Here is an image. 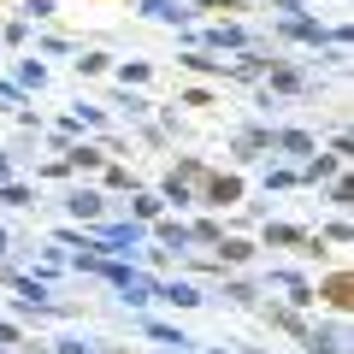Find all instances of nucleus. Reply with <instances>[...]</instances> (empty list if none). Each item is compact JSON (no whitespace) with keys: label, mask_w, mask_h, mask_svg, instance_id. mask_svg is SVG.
I'll list each match as a JSON object with an SVG mask.
<instances>
[{"label":"nucleus","mask_w":354,"mask_h":354,"mask_svg":"<svg viewBox=\"0 0 354 354\" xmlns=\"http://www.w3.org/2000/svg\"><path fill=\"white\" fill-rule=\"evenodd\" d=\"M236 195H242V183H236V177H218L213 189H207V201H218V207H230V201H236Z\"/></svg>","instance_id":"f257e3e1"},{"label":"nucleus","mask_w":354,"mask_h":354,"mask_svg":"<svg viewBox=\"0 0 354 354\" xmlns=\"http://www.w3.org/2000/svg\"><path fill=\"white\" fill-rule=\"evenodd\" d=\"M71 213H77V218H95V213H101V195H88V189L71 195Z\"/></svg>","instance_id":"f03ea898"},{"label":"nucleus","mask_w":354,"mask_h":354,"mask_svg":"<svg viewBox=\"0 0 354 354\" xmlns=\"http://www.w3.org/2000/svg\"><path fill=\"white\" fill-rule=\"evenodd\" d=\"M325 301H330V307H348V278H330V283H325Z\"/></svg>","instance_id":"7ed1b4c3"},{"label":"nucleus","mask_w":354,"mask_h":354,"mask_svg":"<svg viewBox=\"0 0 354 354\" xmlns=\"http://www.w3.org/2000/svg\"><path fill=\"white\" fill-rule=\"evenodd\" d=\"M165 295H171V301H177V307H195V301H201V295H195V290H189V283H171V290H165Z\"/></svg>","instance_id":"20e7f679"}]
</instances>
